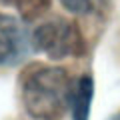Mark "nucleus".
<instances>
[{
    "label": "nucleus",
    "instance_id": "nucleus-1",
    "mask_svg": "<svg viewBox=\"0 0 120 120\" xmlns=\"http://www.w3.org/2000/svg\"><path fill=\"white\" fill-rule=\"evenodd\" d=\"M70 86L64 70L38 66L30 70L22 82L24 110L32 120H62L70 106Z\"/></svg>",
    "mask_w": 120,
    "mask_h": 120
},
{
    "label": "nucleus",
    "instance_id": "nucleus-2",
    "mask_svg": "<svg viewBox=\"0 0 120 120\" xmlns=\"http://www.w3.org/2000/svg\"><path fill=\"white\" fill-rule=\"evenodd\" d=\"M78 28L70 20L54 18L42 22L32 32V48L40 50L50 60H60L66 56H74L78 52Z\"/></svg>",
    "mask_w": 120,
    "mask_h": 120
},
{
    "label": "nucleus",
    "instance_id": "nucleus-3",
    "mask_svg": "<svg viewBox=\"0 0 120 120\" xmlns=\"http://www.w3.org/2000/svg\"><path fill=\"white\" fill-rule=\"evenodd\" d=\"M32 50V34L22 20L0 12V66H16Z\"/></svg>",
    "mask_w": 120,
    "mask_h": 120
},
{
    "label": "nucleus",
    "instance_id": "nucleus-4",
    "mask_svg": "<svg viewBox=\"0 0 120 120\" xmlns=\"http://www.w3.org/2000/svg\"><path fill=\"white\" fill-rule=\"evenodd\" d=\"M94 98V80L92 76L84 74L76 80V84L70 90V112L72 120H88L90 106Z\"/></svg>",
    "mask_w": 120,
    "mask_h": 120
},
{
    "label": "nucleus",
    "instance_id": "nucleus-5",
    "mask_svg": "<svg viewBox=\"0 0 120 120\" xmlns=\"http://www.w3.org/2000/svg\"><path fill=\"white\" fill-rule=\"evenodd\" d=\"M60 4L72 14H86L92 6V0H60Z\"/></svg>",
    "mask_w": 120,
    "mask_h": 120
},
{
    "label": "nucleus",
    "instance_id": "nucleus-6",
    "mask_svg": "<svg viewBox=\"0 0 120 120\" xmlns=\"http://www.w3.org/2000/svg\"><path fill=\"white\" fill-rule=\"evenodd\" d=\"M0 2H8V4H16L18 8H28V4H34L36 0H0Z\"/></svg>",
    "mask_w": 120,
    "mask_h": 120
},
{
    "label": "nucleus",
    "instance_id": "nucleus-7",
    "mask_svg": "<svg viewBox=\"0 0 120 120\" xmlns=\"http://www.w3.org/2000/svg\"><path fill=\"white\" fill-rule=\"evenodd\" d=\"M110 120H120V112H116V114H114V116H112V118H110Z\"/></svg>",
    "mask_w": 120,
    "mask_h": 120
}]
</instances>
